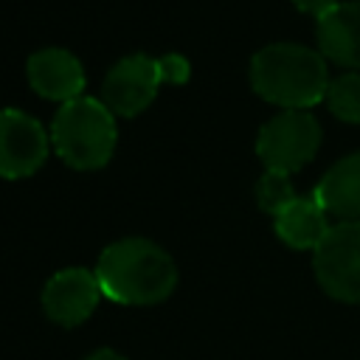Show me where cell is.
<instances>
[{"label":"cell","instance_id":"1","mask_svg":"<svg viewBox=\"0 0 360 360\" xmlns=\"http://www.w3.org/2000/svg\"><path fill=\"white\" fill-rule=\"evenodd\" d=\"M96 276L107 298L129 307L160 304L177 287L174 259L166 248L146 236L110 242L96 262Z\"/></svg>","mask_w":360,"mask_h":360},{"label":"cell","instance_id":"2","mask_svg":"<svg viewBox=\"0 0 360 360\" xmlns=\"http://www.w3.org/2000/svg\"><path fill=\"white\" fill-rule=\"evenodd\" d=\"M250 84L253 90L284 107V110H307L326 98L329 68L326 56L301 42H270L262 45L250 56Z\"/></svg>","mask_w":360,"mask_h":360},{"label":"cell","instance_id":"3","mask_svg":"<svg viewBox=\"0 0 360 360\" xmlns=\"http://www.w3.org/2000/svg\"><path fill=\"white\" fill-rule=\"evenodd\" d=\"M51 141L59 155L76 169H96L112 158L118 127L115 112L96 96L62 101L51 118Z\"/></svg>","mask_w":360,"mask_h":360},{"label":"cell","instance_id":"4","mask_svg":"<svg viewBox=\"0 0 360 360\" xmlns=\"http://www.w3.org/2000/svg\"><path fill=\"white\" fill-rule=\"evenodd\" d=\"M321 146V124L307 110H281L270 115L256 135V155L264 169L276 172H298L304 163L315 158Z\"/></svg>","mask_w":360,"mask_h":360},{"label":"cell","instance_id":"5","mask_svg":"<svg viewBox=\"0 0 360 360\" xmlns=\"http://www.w3.org/2000/svg\"><path fill=\"white\" fill-rule=\"evenodd\" d=\"M312 270L329 298L360 304V219H343L329 228L312 250Z\"/></svg>","mask_w":360,"mask_h":360},{"label":"cell","instance_id":"6","mask_svg":"<svg viewBox=\"0 0 360 360\" xmlns=\"http://www.w3.org/2000/svg\"><path fill=\"white\" fill-rule=\"evenodd\" d=\"M48 143L51 129L37 115L20 107H0V177L37 172L48 158Z\"/></svg>","mask_w":360,"mask_h":360},{"label":"cell","instance_id":"7","mask_svg":"<svg viewBox=\"0 0 360 360\" xmlns=\"http://www.w3.org/2000/svg\"><path fill=\"white\" fill-rule=\"evenodd\" d=\"M158 84V59L143 51H135L110 65L101 82V98L112 112L135 115L155 98Z\"/></svg>","mask_w":360,"mask_h":360},{"label":"cell","instance_id":"8","mask_svg":"<svg viewBox=\"0 0 360 360\" xmlns=\"http://www.w3.org/2000/svg\"><path fill=\"white\" fill-rule=\"evenodd\" d=\"M101 295H104V290L98 284L96 270L62 267L45 281L42 309L59 326H79L82 321H87L96 312Z\"/></svg>","mask_w":360,"mask_h":360},{"label":"cell","instance_id":"9","mask_svg":"<svg viewBox=\"0 0 360 360\" xmlns=\"http://www.w3.org/2000/svg\"><path fill=\"white\" fill-rule=\"evenodd\" d=\"M25 76L31 87L45 98L70 101L84 90V68L82 59L59 45L37 48L25 62Z\"/></svg>","mask_w":360,"mask_h":360},{"label":"cell","instance_id":"10","mask_svg":"<svg viewBox=\"0 0 360 360\" xmlns=\"http://www.w3.org/2000/svg\"><path fill=\"white\" fill-rule=\"evenodd\" d=\"M312 194L323 205V211L340 217V222L360 219V152L338 158L323 172Z\"/></svg>","mask_w":360,"mask_h":360},{"label":"cell","instance_id":"11","mask_svg":"<svg viewBox=\"0 0 360 360\" xmlns=\"http://www.w3.org/2000/svg\"><path fill=\"white\" fill-rule=\"evenodd\" d=\"M321 53L343 68H360V0L338 3L318 20Z\"/></svg>","mask_w":360,"mask_h":360},{"label":"cell","instance_id":"12","mask_svg":"<svg viewBox=\"0 0 360 360\" xmlns=\"http://www.w3.org/2000/svg\"><path fill=\"white\" fill-rule=\"evenodd\" d=\"M329 228L332 225L326 222V211L315 200V194L295 197L281 214H276L278 239L295 250H315L321 239L329 233Z\"/></svg>","mask_w":360,"mask_h":360},{"label":"cell","instance_id":"13","mask_svg":"<svg viewBox=\"0 0 360 360\" xmlns=\"http://www.w3.org/2000/svg\"><path fill=\"white\" fill-rule=\"evenodd\" d=\"M326 107L349 124H360V70L335 76L326 87Z\"/></svg>","mask_w":360,"mask_h":360},{"label":"cell","instance_id":"14","mask_svg":"<svg viewBox=\"0 0 360 360\" xmlns=\"http://www.w3.org/2000/svg\"><path fill=\"white\" fill-rule=\"evenodd\" d=\"M295 188L287 172H276V169H264V174L256 183V202L262 211L267 214H281L292 200H295Z\"/></svg>","mask_w":360,"mask_h":360},{"label":"cell","instance_id":"15","mask_svg":"<svg viewBox=\"0 0 360 360\" xmlns=\"http://www.w3.org/2000/svg\"><path fill=\"white\" fill-rule=\"evenodd\" d=\"M158 73H160V82H186L191 76V62L188 56L177 53V51H169V53H160L158 56Z\"/></svg>","mask_w":360,"mask_h":360},{"label":"cell","instance_id":"16","mask_svg":"<svg viewBox=\"0 0 360 360\" xmlns=\"http://www.w3.org/2000/svg\"><path fill=\"white\" fill-rule=\"evenodd\" d=\"M292 3H295V8H301V11L312 14L315 20H321V17H326L340 0H292Z\"/></svg>","mask_w":360,"mask_h":360},{"label":"cell","instance_id":"17","mask_svg":"<svg viewBox=\"0 0 360 360\" xmlns=\"http://www.w3.org/2000/svg\"><path fill=\"white\" fill-rule=\"evenodd\" d=\"M84 360H127V357H124V354H118V352H112V349H98V352L87 354Z\"/></svg>","mask_w":360,"mask_h":360}]
</instances>
